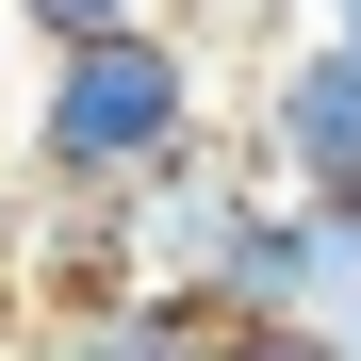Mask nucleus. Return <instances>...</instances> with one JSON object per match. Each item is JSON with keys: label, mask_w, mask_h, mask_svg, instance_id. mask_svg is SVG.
Returning <instances> with one entry per match:
<instances>
[{"label": "nucleus", "mask_w": 361, "mask_h": 361, "mask_svg": "<svg viewBox=\"0 0 361 361\" xmlns=\"http://www.w3.org/2000/svg\"><path fill=\"white\" fill-rule=\"evenodd\" d=\"M247 180H263V148H230V132H197L180 164H148L132 197H115V214H132V263H148V279H197L214 230L247 214Z\"/></svg>", "instance_id": "obj_4"}, {"label": "nucleus", "mask_w": 361, "mask_h": 361, "mask_svg": "<svg viewBox=\"0 0 361 361\" xmlns=\"http://www.w3.org/2000/svg\"><path fill=\"white\" fill-rule=\"evenodd\" d=\"M214 361H329V329H214Z\"/></svg>", "instance_id": "obj_7"}, {"label": "nucleus", "mask_w": 361, "mask_h": 361, "mask_svg": "<svg viewBox=\"0 0 361 361\" xmlns=\"http://www.w3.org/2000/svg\"><path fill=\"white\" fill-rule=\"evenodd\" d=\"M17 17H33L49 49H82V33H132V17H164V0H17Z\"/></svg>", "instance_id": "obj_6"}, {"label": "nucleus", "mask_w": 361, "mask_h": 361, "mask_svg": "<svg viewBox=\"0 0 361 361\" xmlns=\"http://www.w3.org/2000/svg\"><path fill=\"white\" fill-rule=\"evenodd\" d=\"M197 295H214V329H312L329 312V214L279 197V180H247V214L214 230Z\"/></svg>", "instance_id": "obj_3"}, {"label": "nucleus", "mask_w": 361, "mask_h": 361, "mask_svg": "<svg viewBox=\"0 0 361 361\" xmlns=\"http://www.w3.org/2000/svg\"><path fill=\"white\" fill-rule=\"evenodd\" d=\"M17 361H214V295L197 279H115V295H66Z\"/></svg>", "instance_id": "obj_5"}, {"label": "nucleus", "mask_w": 361, "mask_h": 361, "mask_svg": "<svg viewBox=\"0 0 361 361\" xmlns=\"http://www.w3.org/2000/svg\"><path fill=\"white\" fill-rule=\"evenodd\" d=\"M247 148L279 197H361V33H295L247 82Z\"/></svg>", "instance_id": "obj_2"}, {"label": "nucleus", "mask_w": 361, "mask_h": 361, "mask_svg": "<svg viewBox=\"0 0 361 361\" xmlns=\"http://www.w3.org/2000/svg\"><path fill=\"white\" fill-rule=\"evenodd\" d=\"M312 33H361V0H312Z\"/></svg>", "instance_id": "obj_9"}, {"label": "nucleus", "mask_w": 361, "mask_h": 361, "mask_svg": "<svg viewBox=\"0 0 361 361\" xmlns=\"http://www.w3.org/2000/svg\"><path fill=\"white\" fill-rule=\"evenodd\" d=\"M329 361H361V279H345V295H329Z\"/></svg>", "instance_id": "obj_8"}, {"label": "nucleus", "mask_w": 361, "mask_h": 361, "mask_svg": "<svg viewBox=\"0 0 361 361\" xmlns=\"http://www.w3.org/2000/svg\"><path fill=\"white\" fill-rule=\"evenodd\" d=\"M214 132V49L180 17H132V33H82L49 49V99H33V180L49 197H132L148 164H180Z\"/></svg>", "instance_id": "obj_1"}]
</instances>
